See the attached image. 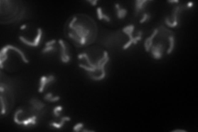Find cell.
<instances>
[{
	"label": "cell",
	"instance_id": "cell-1",
	"mask_svg": "<svg viewBox=\"0 0 198 132\" xmlns=\"http://www.w3.org/2000/svg\"><path fill=\"white\" fill-rule=\"evenodd\" d=\"M93 28H96L93 20L88 18V20H83L78 22L77 16H74L69 24L70 32L68 35L72 41H74L75 45H87L95 39L97 31H93Z\"/></svg>",
	"mask_w": 198,
	"mask_h": 132
},
{
	"label": "cell",
	"instance_id": "cell-2",
	"mask_svg": "<svg viewBox=\"0 0 198 132\" xmlns=\"http://www.w3.org/2000/svg\"><path fill=\"white\" fill-rule=\"evenodd\" d=\"M78 58L79 60H83V59L85 60V64L80 63L79 66L87 72V74L89 75L91 79L93 80H97V81H100L105 78L106 64L108 63L109 60H110L108 53L107 51H103V57L100 60H98L97 62L92 61L89 56H87V53L80 54L78 56Z\"/></svg>",
	"mask_w": 198,
	"mask_h": 132
},
{
	"label": "cell",
	"instance_id": "cell-3",
	"mask_svg": "<svg viewBox=\"0 0 198 132\" xmlns=\"http://www.w3.org/2000/svg\"><path fill=\"white\" fill-rule=\"evenodd\" d=\"M135 29V26L134 25H128V26H125L122 28V32H124L125 34L127 35L129 37V41L126 43L123 46V50H127L128 48L131 45H135L138 41H140V40L142 39L143 32L141 31L138 32L137 37H133V32Z\"/></svg>",
	"mask_w": 198,
	"mask_h": 132
},
{
	"label": "cell",
	"instance_id": "cell-4",
	"mask_svg": "<svg viewBox=\"0 0 198 132\" xmlns=\"http://www.w3.org/2000/svg\"><path fill=\"white\" fill-rule=\"evenodd\" d=\"M185 8V6H175L173 10V13L172 16L170 17H166L165 18V23L169 27H176L178 26V15L180 13L182 12Z\"/></svg>",
	"mask_w": 198,
	"mask_h": 132
},
{
	"label": "cell",
	"instance_id": "cell-5",
	"mask_svg": "<svg viewBox=\"0 0 198 132\" xmlns=\"http://www.w3.org/2000/svg\"><path fill=\"white\" fill-rule=\"evenodd\" d=\"M152 56L155 60H160L163 57L164 52V45L162 43H156L155 45H152L150 49Z\"/></svg>",
	"mask_w": 198,
	"mask_h": 132
},
{
	"label": "cell",
	"instance_id": "cell-6",
	"mask_svg": "<svg viewBox=\"0 0 198 132\" xmlns=\"http://www.w3.org/2000/svg\"><path fill=\"white\" fill-rule=\"evenodd\" d=\"M59 44H60V60L63 63H69L70 61V56H69V51H68V47L67 45L64 43L63 40H60L59 41Z\"/></svg>",
	"mask_w": 198,
	"mask_h": 132
},
{
	"label": "cell",
	"instance_id": "cell-7",
	"mask_svg": "<svg viewBox=\"0 0 198 132\" xmlns=\"http://www.w3.org/2000/svg\"><path fill=\"white\" fill-rule=\"evenodd\" d=\"M55 76L52 74H50L49 76H42L40 79V85L39 88H38V92H43L45 90V87H47V86L50 83L55 81Z\"/></svg>",
	"mask_w": 198,
	"mask_h": 132
},
{
	"label": "cell",
	"instance_id": "cell-8",
	"mask_svg": "<svg viewBox=\"0 0 198 132\" xmlns=\"http://www.w3.org/2000/svg\"><path fill=\"white\" fill-rule=\"evenodd\" d=\"M29 103L31 104V111L35 113H39L45 107V103L38 100L37 98H32Z\"/></svg>",
	"mask_w": 198,
	"mask_h": 132
},
{
	"label": "cell",
	"instance_id": "cell-9",
	"mask_svg": "<svg viewBox=\"0 0 198 132\" xmlns=\"http://www.w3.org/2000/svg\"><path fill=\"white\" fill-rule=\"evenodd\" d=\"M157 34H158V28H155V29L153 30V32H152L150 37H148L147 39L145 40V49L147 52H149V51H150L151 47H152V45H153V39H154V37L157 36Z\"/></svg>",
	"mask_w": 198,
	"mask_h": 132
},
{
	"label": "cell",
	"instance_id": "cell-10",
	"mask_svg": "<svg viewBox=\"0 0 198 132\" xmlns=\"http://www.w3.org/2000/svg\"><path fill=\"white\" fill-rule=\"evenodd\" d=\"M149 1L147 0H136L135 2V16H137L138 14L143 11L145 8L146 3H148Z\"/></svg>",
	"mask_w": 198,
	"mask_h": 132
},
{
	"label": "cell",
	"instance_id": "cell-11",
	"mask_svg": "<svg viewBox=\"0 0 198 132\" xmlns=\"http://www.w3.org/2000/svg\"><path fill=\"white\" fill-rule=\"evenodd\" d=\"M115 8L116 11V16L119 19L125 18L127 15V10L126 8H122L119 3H115Z\"/></svg>",
	"mask_w": 198,
	"mask_h": 132
},
{
	"label": "cell",
	"instance_id": "cell-12",
	"mask_svg": "<svg viewBox=\"0 0 198 132\" xmlns=\"http://www.w3.org/2000/svg\"><path fill=\"white\" fill-rule=\"evenodd\" d=\"M70 121V117L69 116H63L62 118L60 119V122L59 123H56V122H50V126L52 127H55L56 129H60L62 127L64 126V123L66 122H69Z\"/></svg>",
	"mask_w": 198,
	"mask_h": 132
},
{
	"label": "cell",
	"instance_id": "cell-13",
	"mask_svg": "<svg viewBox=\"0 0 198 132\" xmlns=\"http://www.w3.org/2000/svg\"><path fill=\"white\" fill-rule=\"evenodd\" d=\"M97 15H98V20H105L106 21H107V22H110L111 21V18H110V17L107 16V14H104L103 12V9L102 8H97Z\"/></svg>",
	"mask_w": 198,
	"mask_h": 132
},
{
	"label": "cell",
	"instance_id": "cell-14",
	"mask_svg": "<svg viewBox=\"0 0 198 132\" xmlns=\"http://www.w3.org/2000/svg\"><path fill=\"white\" fill-rule=\"evenodd\" d=\"M168 39H169V46L168 50H167V54H168V55H170V54L173 52V50L175 46V38L173 34L169 36Z\"/></svg>",
	"mask_w": 198,
	"mask_h": 132
},
{
	"label": "cell",
	"instance_id": "cell-15",
	"mask_svg": "<svg viewBox=\"0 0 198 132\" xmlns=\"http://www.w3.org/2000/svg\"><path fill=\"white\" fill-rule=\"evenodd\" d=\"M44 98H45V100L47 101V102H50V103H55V102H58V101L60 99V96L53 97L52 92H48L47 94H45Z\"/></svg>",
	"mask_w": 198,
	"mask_h": 132
},
{
	"label": "cell",
	"instance_id": "cell-16",
	"mask_svg": "<svg viewBox=\"0 0 198 132\" xmlns=\"http://www.w3.org/2000/svg\"><path fill=\"white\" fill-rule=\"evenodd\" d=\"M63 110V107L62 106H56V107H54L53 109V115L55 116V117H60V116L61 111Z\"/></svg>",
	"mask_w": 198,
	"mask_h": 132
},
{
	"label": "cell",
	"instance_id": "cell-17",
	"mask_svg": "<svg viewBox=\"0 0 198 132\" xmlns=\"http://www.w3.org/2000/svg\"><path fill=\"white\" fill-rule=\"evenodd\" d=\"M56 47L55 45H49V46H45L42 50V54H46V53L52 52V51H56Z\"/></svg>",
	"mask_w": 198,
	"mask_h": 132
},
{
	"label": "cell",
	"instance_id": "cell-18",
	"mask_svg": "<svg viewBox=\"0 0 198 132\" xmlns=\"http://www.w3.org/2000/svg\"><path fill=\"white\" fill-rule=\"evenodd\" d=\"M150 17H151V15L149 14V13H143L142 18H141L140 20V24L145 23V22H146V21H148L149 20V18H150Z\"/></svg>",
	"mask_w": 198,
	"mask_h": 132
},
{
	"label": "cell",
	"instance_id": "cell-19",
	"mask_svg": "<svg viewBox=\"0 0 198 132\" xmlns=\"http://www.w3.org/2000/svg\"><path fill=\"white\" fill-rule=\"evenodd\" d=\"M83 126H84V125H83V123H82V122H80V123H77V124L73 127V130H74V131L79 132L80 130H82Z\"/></svg>",
	"mask_w": 198,
	"mask_h": 132
},
{
	"label": "cell",
	"instance_id": "cell-20",
	"mask_svg": "<svg viewBox=\"0 0 198 132\" xmlns=\"http://www.w3.org/2000/svg\"><path fill=\"white\" fill-rule=\"evenodd\" d=\"M56 43V41L55 39L51 40L50 41H47V42H45V46H49V45H55V44Z\"/></svg>",
	"mask_w": 198,
	"mask_h": 132
},
{
	"label": "cell",
	"instance_id": "cell-21",
	"mask_svg": "<svg viewBox=\"0 0 198 132\" xmlns=\"http://www.w3.org/2000/svg\"><path fill=\"white\" fill-rule=\"evenodd\" d=\"M193 5H194V3H192V2H189V3H188L186 5H185V8H192Z\"/></svg>",
	"mask_w": 198,
	"mask_h": 132
},
{
	"label": "cell",
	"instance_id": "cell-22",
	"mask_svg": "<svg viewBox=\"0 0 198 132\" xmlns=\"http://www.w3.org/2000/svg\"><path fill=\"white\" fill-rule=\"evenodd\" d=\"M87 2H88V3H89L90 4H91V5L93 6V7L97 5V3H98L97 0H93V1H87Z\"/></svg>",
	"mask_w": 198,
	"mask_h": 132
},
{
	"label": "cell",
	"instance_id": "cell-23",
	"mask_svg": "<svg viewBox=\"0 0 198 132\" xmlns=\"http://www.w3.org/2000/svg\"><path fill=\"white\" fill-rule=\"evenodd\" d=\"M169 3H179V1L178 0H173V1H168Z\"/></svg>",
	"mask_w": 198,
	"mask_h": 132
},
{
	"label": "cell",
	"instance_id": "cell-24",
	"mask_svg": "<svg viewBox=\"0 0 198 132\" xmlns=\"http://www.w3.org/2000/svg\"><path fill=\"white\" fill-rule=\"evenodd\" d=\"M173 132H177V131H182V132H186V130H173Z\"/></svg>",
	"mask_w": 198,
	"mask_h": 132
},
{
	"label": "cell",
	"instance_id": "cell-25",
	"mask_svg": "<svg viewBox=\"0 0 198 132\" xmlns=\"http://www.w3.org/2000/svg\"><path fill=\"white\" fill-rule=\"evenodd\" d=\"M26 28V25H22L21 26H20V29L21 30H24Z\"/></svg>",
	"mask_w": 198,
	"mask_h": 132
}]
</instances>
